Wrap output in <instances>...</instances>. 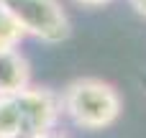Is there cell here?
<instances>
[{
  "instance_id": "7",
  "label": "cell",
  "mask_w": 146,
  "mask_h": 138,
  "mask_svg": "<svg viewBox=\"0 0 146 138\" xmlns=\"http://www.w3.org/2000/svg\"><path fill=\"white\" fill-rule=\"evenodd\" d=\"M74 3H80L85 8H103V5H110L113 0H74Z\"/></svg>"
},
{
  "instance_id": "4",
  "label": "cell",
  "mask_w": 146,
  "mask_h": 138,
  "mask_svg": "<svg viewBox=\"0 0 146 138\" xmlns=\"http://www.w3.org/2000/svg\"><path fill=\"white\" fill-rule=\"evenodd\" d=\"M31 85L28 59L18 49H0V97L18 95Z\"/></svg>"
},
{
  "instance_id": "6",
  "label": "cell",
  "mask_w": 146,
  "mask_h": 138,
  "mask_svg": "<svg viewBox=\"0 0 146 138\" xmlns=\"http://www.w3.org/2000/svg\"><path fill=\"white\" fill-rule=\"evenodd\" d=\"M26 38L18 20L10 15V10L0 3V49H18V44Z\"/></svg>"
},
{
  "instance_id": "3",
  "label": "cell",
  "mask_w": 146,
  "mask_h": 138,
  "mask_svg": "<svg viewBox=\"0 0 146 138\" xmlns=\"http://www.w3.org/2000/svg\"><path fill=\"white\" fill-rule=\"evenodd\" d=\"M18 108H21V118H23V136L36 138L41 133L54 131L59 115H62V97L46 87H26L18 95H13Z\"/></svg>"
},
{
  "instance_id": "5",
  "label": "cell",
  "mask_w": 146,
  "mask_h": 138,
  "mask_svg": "<svg viewBox=\"0 0 146 138\" xmlns=\"http://www.w3.org/2000/svg\"><path fill=\"white\" fill-rule=\"evenodd\" d=\"M0 138H26L21 108H18L13 95L0 97Z\"/></svg>"
},
{
  "instance_id": "2",
  "label": "cell",
  "mask_w": 146,
  "mask_h": 138,
  "mask_svg": "<svg viewBox=\"0 0 146 138\" xmlns=\"http://www.w3.org/2000/svg\"><path fill=\"white\" fill-rule=\"evenodd\" d=\"M18 20L26 36L44 44H62L72 33V23L59 0H0Z\"/></svg>"
},
{
  "instance_id": "1",
  "label": "cell",
  "mask_w": 146,
  "mask_h": 138,
  "mask_svg": "<svg viewBox=\"0 0 146 138\" xmlns=\"http://www.w3.org/2000/svg\"><path fill=\"white\" fill-rule=\"evenodd\" d=\"M62 113L82 131H105L123 113L121 92L98 77H80L62 92Z\"/></svg>"
},
{
  "instance_id": "8",
  "label": "cell",
  "mask_w": 146,
  "mask_h": 138,
  "mask_svg": "<svg viewBox=\"0 0 146 138\" xmlns=\"http://www.w3.org/2000/svg\"><path fill=\"white\" fill-rule=\"evenodd\" d=\"M128 5H131L139 15H144V18H146V0H128Z\"/></svg>"
},
{
  "instance_id": "9",
  "label": "cell",
  "mask_w": 146,
  "mask_h": 138,
  "mask_svg": "<svg viewBox=\"0 0 146 138\" xmlns=\"http://www.w3.org/2000/svg\"><path fill=\"white\" fill-rule=\"evenodd\" d=\"M36 138H67V136H62V133H54V131H49V133H41V136H36Z\"/></svg>"
}]
</instances>
